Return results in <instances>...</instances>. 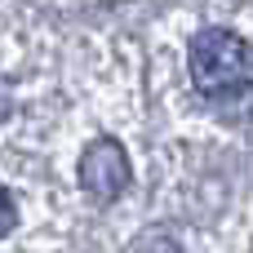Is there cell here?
Listing matches in <instances>:
<instances>
[{"label":"cell","mask_w":253,"mask_h":253,"mask_svg":"<svg viewBox=\"0 0 253 253\" xmlns=\"http://www.w3.org/2000/svg\"><path fill=\"white\" fill-rule=\"evenodd\" d=\"M80 187L98 205H116L129 187V156L116 138H93L80 156Z\"/></svg>","instance_id":"obj_2"},{"label":"cell","mask_w":253,"mask_h":253,"mask_svg":"<svg viewBox=\"0 0 253 253\" xmlns=\"http://www.w3.org/2000/svg\"><path fill=\"white\" fill-rule=\"evenodd\" d=\"M187 67H191V84L213 98V102H227V98H245L253 84V49L240 31H227V27H205L196 40H191V53H187Z\"/></svg>","instance_id":"obj_1"},{"label":"cell","mask_w":253,"mask_h":253,"mask_svg":"<svg viewBox=\"0 0 253 253\" xmlns=\"http://www.w3.org/2000/svg\"><path fill=\"white\" fill-rule=\"evenodd\" d=\"M129 253H182V249H178V240L147 231V236H138V240H133V249H129Z\"/></svg>","instance_id":"obj_3"},{"label":"cell","mask_w":253,"mask_h":253,"mask_svg":"<svg viewBox=\"0 0 253 253\" xmlns=\"http://www.w3.org/2000/svg\"><path fill=\"white\" fill-rule=\"evenodd\" d=\"M18 227V205H13V196L0 187V236H9Z\"/></svg>","instance_id":"obj_4"}]
</instances>
